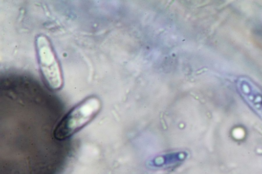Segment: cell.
<instances>
[{
	"mask_svg": "<svg viewBox=\"0 0 262 174\" xmlns=\"http://www.w3.org/2000/svg\"><path fill=\"white\" fill-rule=\"evenodd\" d=\"M101 103L96 96H89L71 109L61 119L54 131L55 138L66 139L78 132L97 115Z\"/></svg>",
	"mask_w": 262,
	"mask_h": 174,
	"instance_id": "6da1fadb",
	"label": "cell"
},
{
	"mask_svg": "<svg viewBox=\"0 0 262 174\" xmlns=\"http://www.w3.org/2000/svg\"><path fill=\"white\" fill-rule=\"evenodd\" d=\"M35 46L39 68L46 85L52 90L60 89L63 84L62 71L50 41L40 34L36 37Z\"/></svg>",
	"mask_w": 262,
	"mask_h": 174,
	"instance_id": "7a4b0ae2",
	"label": "cell"
}]
</instances>
